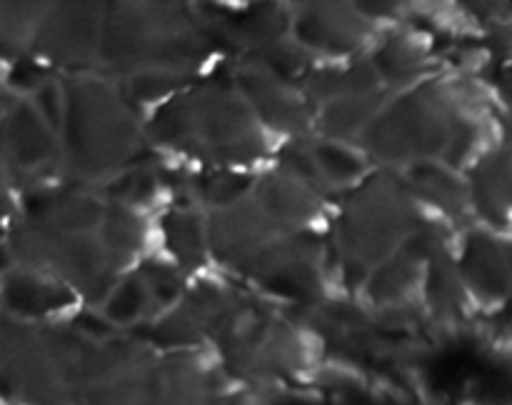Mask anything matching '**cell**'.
Returning a JSON list of instances; mask_svg holds the SVG:
<instances>
[{
  "mask_svg": "<svg viewBox=\"0 0 512 405\" xmlns=\"http://www.w3.org/2000/svg\"><path fill=\"white\" fill-rule=\"evenodd\" d=\"M150 138L175 153L215 165L255 163L268 153V130L233 83L188 88L150 120Z\"/></svg>",
  "mask_w": 512,
  "mask_h": 405,
  "instance_id": "1",
  "label": "cell"
},
{
  "mask_svg": "<svg viewBox=\"0 0 512 405\" xmlns=\"http://www.w3.org/2000/svg\"><path fill=\"white\" fill-rule=\"evenodd\" d=\"M210 50L203 25L178 5H115L100 13L98 58L130 78L193 73Z\"/></svg>",
  "mask_w": 512,
  "mask_h": 405,
  "instance_id": "2",
  "label": "cell"
},
{
  "mask_svg": "<svg viewBox=\"0 0 512 405\" xmlns=\"http://www.w3.org/2000/svg\"><path fill=\"white\" fill-rule=\"evenodd\" d=\"M60 93L58 163L78 180H113L143 143V128L133 108L108 80L88 75L68 78V83L60 85Z\"/></svg>",
  "mask_w": 512,
  "mask_h": 405,
  "instance_id": "3",
  "label": "cell"
},
{
  "mask_svg": "<svg viewBox=\"0 0 512 405\" xmlns=\"http://www.w3.org/2000/svg\"><path fill=\"white\" fill-rule=\"evenodd\" d=\"M93 345L75 328L10 323L0 330V395L23 405H78Z\"/></svg>",
  "mask_w": 512,
  "mask_h": 405,
  "instance_id": "4",
  "label": "cell"
},
{
  "mask_svg": "<svg viewBox=\"0 0 512 405\" xmlns=\"http://www.w3.org/2000/svg\"><path fill=\"white\" fill-rule=\"evenodd\" d=\"M418 233V208L408 185L393 175L378 173L368 185L350 195L335 230V245L343 258L345 273L358 270L368 278L373 268L398 253Z\"/></svg>",
  "mask_w": 512,
  "mask_h": 405,
  "instance_id": "5",
  "label": "cell"
},
{
  "mask_svg": "<svg viewBox=\"0 0 512 405\" xmlns=\"http://www.w3.org/2000/svg\"><path fill=\"white\" fill-rule=\"evenodd\" d=\"M98 5H48L40 10L30 48L55 65L93 63L98 58Z\"/></svg>",
  "mask_w": 512,
  "mask_h": 405,
  "instance_id": "6",
  "label": "cell"
},
{
  "mask_svg": "<svg viewBox=\"0 0 512 405\" xmlns=\"http://www.w3.org/2000/svg\"><path fill=\"white\" fill-rule=\"evenodd\" d=\"M235 88L268 133H288L303 138L315 125L313 105L278 73L248 65L235 78Z\"/></svg>",
  "mask_w": 512,
  "mask_h": 405,
  "instance_id": "7",
  "label": "cell"
},
{
  "mask_svg": "<svg viewBox=\"0 0 512 405\" xmlns=\"http://www.w3.org/2000/svg\"><path fill=\"white\" fill-rule=\"evenodd\" d=\"M290 30L300 48L345 55L363 48L375 28L358 10H345L343 5H308V10L295 18L290 15Z\"/></svg>",
  "mask_w": 512,
  "mask_h": 405,
  "instance_id": "8",
  "label": "cell"
},
{
  "mask_svg": "<svg viewBox=\"0 0 512 405\" xmlns=\"http://www.w3.org/2000/svg\"><path fill=\"white\" fill-rule=\"evenodd\" d=\"M463 278L470 293L488 300L505 298L508 293V245L495 233H470L465 245Z\"/></svg>",
  "mask_w": 512,
  "mask_h": 405,
  "instance_id": "9",
  "label": "cell"
},
{
  "mask_svg": "<svg viewBox=\"0 0 512 405\" xmlns=\"http://www.w3.org/2000/svg\"><path fill=\"white\" fill-rule=\"evenodd\" d=\"M470 208L500 225L508 220V150H490L475 163L473 178L468 180Z\"/></svg>",
  "mask_w": 512,
  "mask_h": 405,
  "instance_id": "10",
  "label": "cell"
},
{
  "mask_svg": "<svg viewBox=\"0 0 512 405\" xmlns=\"http://www.w3.org/2000/svg\"><path fill=\"white\" fill-rule=\"evenodd\" d=\"M165 235H168L170 253L180 265L198 268L208 258V228L205 220L193 208L173 210L165 218Z\"/></svg>",
  "mask_w": 512,
  "mask_h": 405,
  "instance_id": "11",
  "label": "cell"
},
{
  "mask_svg": "<svg viewBox=\"0 0 512 405\" xmlns=\"http://www.w3.org/2000/svg\"><path fill=\"white\" fill-rule=\"evenodd\" d=\"M310 163H313L315 178L325 180L328 185H348L363 175L365 163L358 150L338 143V140H320L310 145Z\"/></svg>",
  "mask_w": 512,
  "mask_h": 405,
  "instance_id": "12",
  "label": "cell"
}]
</instances>
